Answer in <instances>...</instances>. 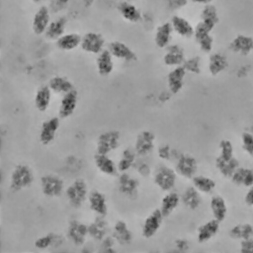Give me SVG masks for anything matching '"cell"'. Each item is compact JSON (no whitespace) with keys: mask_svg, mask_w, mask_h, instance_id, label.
I'll return each mask as SVG.
<instances>
[{"mask_svg":"<svg viewBox=\"0 0 253 253\" xmlns=\"http://www.w3.org/2000/svg\"><path fill=\"white\" fill-rule=\"evenodd\" d=\"M189 0H167L168 4L170 9H180L184 7Z\"/></svg>","mask_w":253,"mask_h":253,"instance_id":"53","label":"cell"},{"mask_svg":"<svg viewBox=\"0 0 253 253\" xmlns=\"http://www.w3.org/2000/svg\"><path fill=\"white\" fill-rule=\"evenodd\" d=\"M118 10L122 18L128 22L136 23L142 19L141 11L132 3L122 1L119 4Z\"/></svg>","mask_w":253,"mask_h":253,"instance_id":"29","label":"cell"},{"mask_svg":"<svg viewBox=\"0 0 253 253\" xmlns=\"http://www.w3.org/2000/svg\"><path fill=\"white\" fill-rule=\"evenodd\" d=\"M120 134L117 131H110L101 134L98 138L96 153L108 155L120 145Z\"/></svg>","mask_w":253,"mask_h":253,"instance_id":"10","label":"cell"},{"mask_svg":"<svg viewBox=\"0 0 253 253\" xmlns=\"http://www.w3.org/2000/svg\"><path fill=\"white\" fill-rule=\"evenodd\" d=\"M48 86L56 93H66L74 89L72 83L68 79L61 76L52 78L49 82Z\"/></svg>","mask_w":253,"mask_h":253,"instance_id":"42","label":"cell"},{"mask_svg":"<svg viewBox=\"0 0 253 253\" xmlns=\"http://www.w3.org/2000/svg\"><path fill=\"white\" fill-rule=\"evenodd\" d=\"M215 165L223 176L231 178L239 167V163L235 157L230 159H224L217 156L215 160Z\"/></svg>","mask_w":253,"mask_h":253,"instance_id":"34","label":"cell"},{"mask_svg":"<svg viewBox=\"0 0 253 253\" xmlns=\"http://www.w3.org/2000/svg\"><path fill=\"white\" fill-rule=\"evenodd\" d=\"M252 71V66L250 64L245 63L240 65L235 71L236 77L240 79H243L249 76Z\"/></svg>","mask_w":253,"mask_h":253,"instance_id":"51","label":"cell"},{"mask_svg":"<svg viewBox=\"0 0 253 253\" xmlns=\"http://www.w3.org/2000/svg\"><path fill=\"white\" fill-rule=\"evenodd\" d=\"M67 20L65 17H60L51 21L44 35L50 40L56 41L65 33Z\"/></svg>","mask_w":253,"mask_h":253,"instance_id":"31","label":"cell"},{"mask_svg":"<svg viewBox=\"0 0 253 253\" xmlns=\"http://www.w3.org/2000/svg\"><path fill=\"white\" fill-rule=\"evenodd\" d=\"M137 157L134 149L127 148L123 150L117 163L118 172H126L134 168L138 160Z\"/></svg>","mask_w":253,"mask_h":253,"instance_id":"30","label":"cell"},{"mask_svg":"<svg viewBox=\"0 0 253 253\" xmlns=\"http://www.w3.org/2000/svg\"><path fill=\"white\" fill-rule=\"evenodd\" d=\"M90 209L97 215L105 217L108 212V206L105 195L101 191L94 190L88 196Z\"/></svg>","mask_w":253,"mask_h":253,"instance_id":"17","label":"cell"},{"mask_svg":"<svg viewBox=\"0 0 253 253\" xmlns=\"http://www.w3.org/2000/svg\"><path fill=\"white\" fill-rule=\"evenodd\" d=\"M63 238L57 233L50 232L37 238L34 246L39 250H45L50 247H57L62 244Z\"/></svg>","mask_w":253,"mask_h":253,"instance_id":"33","label":"cell"},{"mask_svg":"<svg viewBox=\"0 0 253 253\" xmlns=\"http://www.w3.org/2000/svg\"><path fill=\"white\" fill-rule=\"evenodd\" d=\"M181 203L190 211H195L200 206L202 198L200 193L192 185L187 187L180 195Z\"/></svg>","mask_w":253,"mask_h":253,"instance_id":"25","label":"cell"},{"mask_svg":"<svg viewBox=\"0 0 253 253\" xmlns=\"http://www.w3.org/2000/svg\"><path fill=\"white\" fill-rule=\"evenodd\" d=\"M197 4L205 5L211 3L213 0H189Z\"/></svg>","mask_w":253,"mask_h":253,"instance_id":"56","label":"cell"},{"mask_svg":"<svg viewBox=\"0 0 253 253\" xmlns=\"http://www.w3.org/2000/svg\"><path fill=\"white\" fill-rule=\"evenodd\" d=\"M35 3H39L42 1L43 0H31Z\"/></svg>","mask_w":253,"mask_h":253,"instance_id":"57","label":"cell"},{"mask_svg":"<svg viewBox=\"0 0 253 253\" xmlns=\"http://www.w3.org/2000/svg\"><path fill=\"white\" fill-rule=\"evenodd\" d=\"M60 126V121L57 117H52L44 121L41 126L39 139L41 143L46 146L54 140Z\"/></svg>","mask_w":253,"mask_h":253,"instance_id":"16","label":"cell"},{"mask_svg":"<svg viewBox=\"0 0 253 253\" xmlns=\"http://www.w3.org/2000/svg\"><path fill=\"white\" fill-rule=\"evenodd\" d=\"M155 136L151 131L141 132L136 137L134 150L139 157H146L154 150L155 146Z\"/></svg>","mask_w":253,"mask_h":253,"instance_id":"12","label":"cell"},{"mask_svg":"<svg viewBox=\"0 0 253 253\" xmlns=\"http://www.w3.org/2000/svg\"><path fill=\"white\" fill-rule=\"evenodd\" d=\"M198 169V161L191 154L180 153L175 159L174 169L177 175L184 179L191 180L196 175Z\"/></svg>","mask_w":253,"mask_h":253,"instance_id":"3","label":"cell"},{"mask_svg":"<svg viewBox=\"0 0 253 253\" xmlns=\"http://www.w3.org/2000/svg\"><path fill=\"white\" fill-rule=\"evenodd\" d=\"M230 66V61L227 55L221 51L211 52L209 56L207 69L209 73L214 77L224 73Z\"/></svg>","mask_w":253,"mask_h":253,"instance_id":"9","label":"cell"},{"mask_svg":"<svg viewBox=\"0 0 253 253\" xmlns=\"http://www.w3.org/2000/svg\"><path fill=\"white\" fill-rule=\"evenodd\" d=\"M210 208L214 218L221 222L226 216L227 208L224 199L218 195L214 196L210 200Z\"/></svg>","mask_w":253,"mask_h":253,"instance_id":"37","label":"cell"},{"mask_svg":"<svg viewBox=\"0 0 253 253\" xmlns=\"http://www.w3.org/2000/svg\"><path fill=\"white\" fill-rule=\"evenodd\" d=\"M179 153L168 144H163L160 146L157 151L158 157L161 161L164 162H169L172 159L175 160Z\"/></svg>","mask_w":253,"mask_h":253,"instance_id":"44","label":"cell"},{"mask_svg":"<svg viewBox=\"0 0 253 253\" xmlns=\"http://www.w3.org/2000/svg\"><path fill=\"white\" fill-rule=\"evenodd\" d=\"M34 180L31 168L26 164H18L12 169L10 175L9 188L13 192H20L30 187Z\"/></svg>","mask_w":253,"mask_h":253,"instance_id":"1","label":"cell"},{"mask_svg":"<svg viewBox=\"0 0 253 253\" xmlns=\"http://www.w3.org/2000/svg\"><path fill=\"white\" fill-rule=\"evenodd\" d=\"M108 50L113 57L128 62L136 60L137 57L134 51L126 43L118 41L110 42L108 44Z\"/></svg>","mask_w":253,"mask_h":253,"instance_id":"19","label":"cell"},{"mask_svg":"<svg viewBox=\"0 0 253 253\" xmlns=\"http://www.w3.org/2000/svg\"><path fill=\"white\" fill-rule=\"evenodd\" d=\"M182 66L186 70L194 74H199L202 71V60L200 56H194L185 60Z\"/></svg>","mask_w":253,"mask_h":253,"instance_id":"45","label":"cell"},{"mask_svg":"<svg viewBox=\"0 0 253 253\" xmlns=\"http://www.w3.org/2000/svg\"><path fill=\"white\" fill-rule=\"evenodd\" d=\"M105 40L102 34L96 32H89L82 38L81 47L85 52L99 54L104 49Z\"/></svg>","mask_w":253,"mask_h":253,"instance_id":"11","label":"cell"},{"mask_svg":"<svg viewBox=\"0 0 253 253\" xmlns=\"http://www.w3.org/2000/svg\"><path fill=\"white\" fill-rule=\"evenodd\" d=\"M65 195L71 206L75 208L82 207L88 196L85 181L81 178L74 180L65 189Z\"/></svg>","mask_w":253,"mask_h":253,"instance_id":"2","label":"cell"},{"mask_svg":"<svg viewBox=\"0 0 253 253\" xmlns=\"http://www.w3.org/2000/svg\"><path fill=\"white\" fill-rule=\"evenodd\" d=\"M245 202L249 206H253V185L246 193L245 197Z\"/></svg>","mask_w":253,"mask_h":253,"instance_id":"54","label":"cell"},{"mask_svg":"<svg viewBox=\"0 0 253 253\" xmlns=\"http://www.w3.org/2000/svg\"><path fill=\"white\" fill-rule=\"evenodd\" d=\"M165 217L159 208L153 210L144 219L141 227V235L146 239L154 237L161 228Z\"/></svg>","mask_w":253,"mask_h":253,"instance_id":"6","label":"cell"},{"mask_svg":"<svg viewBox=\"0 0 253 253\" xmlns=\"http://www.w3.org/2000/svg\"><path fill=\"white\" fill-rule=\"evenodd\" d=\"M186 70L183 66H176L168 75V84L170 92L176 94L183 86Z\"/></svg>","mask_w":253,"mask_h":253,"instance_id":"28","label":"cell"},{"mask_svg":"<svg viewBox=\"0 0 253 253\" xmlns=\"http://www.w3.org/2000/svg\"><path fill=\"white\" fill-rule=\"evenodd\" d=\"M218 147L219 153L218 156L224 159H230L234 157L233 144L229 139L224 138L221 140Z\"/></svg>","mask_w":253,"mask_h":253,"instance_id":"46","label":"cell"},{"mask_svg":"<svg viewBox=\"0 0 253 253\" xmlns=\"http://www.w3.org/2000/svg\"><path fill=\"white\" fill-rule=\"evenodd\" d=\"M164 55L165 64L169 66H179L185 61L183 48L178 44H169L166 48Z\"/></svg>","mask_w":253,"mask_h":253,"instance_id":"22","label":"cell"},{"mask_svg":"<svg viewBox=\"0 0 253 253\" xmlns=\"http://www.w3.org/2000/svg\"><path fill=\"white\" fill-rule=\"evenodd\" d=\"M173 31L170 22L161 24L156 29L154 36L156 45L160 48H165L170 42Z\"/></svg>","mask_w":253,"mask_h":253,"instance_id":"27","label":"cell"},{"mask_svg":"<svg viewBox=\"0 0 253 253\" xmlns=\"http://www.w3.org/2000/svg\"><path fill=\"white\" fill-rule=\"evenodd\" d=\"M117 188L123 196L132 198L139 192L140 182L137 178L128 172L120 173L117 178Z\"/></svg>","mask_w":253,"mask_h":253,"instance_id":"7","label":"cell"},{"mask_svg":"<svg viewBox=\"0 0 253 253\" xmlns=\"http://www.w3.org/2000/svg\"><path fill=\"white\" fill-rule=\"evenodd\" d=\"M108 223L105 217L97 215L88 225V233L94 240L101 241L108 236Z\"/></svg>","mask_w":253,"mask_h":253,"instance_id":"24","label":"cell"},{"mask_svg":"<svg viewBox=\"0 0 253 253\" xmlns=\"http://www.w3.org/2000/svg\"><path fill=\"white\" fill-rule=\"evenodd\" d=\"M93 159L96 167L102 173L107 176H114L118 172L117 164L108 155L96 153Z\"/></svg>","mask_w":253,"mask_h":253,"instance_id":"26","label":"cell"},{"mask_svg":"<svg viewBox=\"0 0 253 253\" xmlns=\"http://www.w3.org/2000/svg\"><path fill=\"white\" fill-rule=\"evenodd\" d=\"M170 23L173 32L184 38H190L194 37V27L185 18L175 15L170 20Z\"/></svg>","mask_w":253,"mask_h":253,"instance_id":"23","label":"cell"},{"mask_svg":"<svg viewBox=\"0 0 253 253\" xmlns=\"http://www.w3.org/2000/svg\"><path fill=\"white\" fill-rule=\"evenodd\" d=\"M78 94L75 89L65 93L59 109V116L61 119H66L75 112L78 103Z\"/></svg>","mask_w":253,"mask_h":253,"instance_id":"21","label":"cell"},{"mask_svg":"<svg viewBox=\"0 0 253 253\" xmlns=\"http://www.w3.org/2000/svg\"><path fill=\"white\" fill-rule=\"evenodd\" d=\"M174 249L176 252L186 253L190 250V242L184 237H178L173 241Z\"/></svg>","mask_w":253,"mask_h":253,"instance_id":"49","label":"cell"},{"mask_svg":"<svg viewBox=\"0 0 253 253\" xmlns=\"http://www.w3.org/2000/svg\"><path fill=\"white\" fill-rule=\"evenodd\" d=\"M101 242V249H102L103 252L106 253H113L116 252L114 247L116 243L112 236H107Z\"/></svg>","mask_w":253,"mask_h":253,"instance_id":"50","label":"cell"},{"mask_svg":"<svg viewBox=\"0 0 253 253\" xmlns=\"http://www.w3.org/2000/svg\"><path fill=\"white\" fill-rule=\"evenodd\" d=\"M70 0H54V7L57 10H60L65 7L70 2Z\"/></svg>","mask_w":253,"mask_h":253,"instance_id":"55","label":"cell"},{"mask_svg":"<svg viewBox=\"0 0 253 253\" xmlns=\"http://www.w3.org/2000/svg\"><path fill=\"white\" fill-rule=\"evenodd\" d=\"M200 49L205 53L212 52L214 39L211 34L203 35L194 38Z\"/></svg>","mask_w":253,"mask_h":253,"instance_id":"43","label":"cell"},{"mask_svg":"<svg viewBox=\"0 0 253 253\" xmlns=\"http://www.w3.org/2000/svg\"><path fill=\"white\" fill-rule=\"evenodd\" d=\"M228 48L235 54L248 57L253 53V38L248 35L238 34L229 42Z\"/></svg>","mask_w":253,"mask_h":253,"instance_id":"8","label":"cell"},{"mask_svg":"<svg viewBox=\"0 0 253 253\" xmlns=\"http://www.w3.org/2000/svg\"><path fill=\"white\" fill-rule=\"evenodd\" d=\"M220 223V222L213 218L199 226L196 232L198 242L205 243L214 237L219 230Z\"/></svg>","mask_w":253,"mask_h":253,"instance_id":"18","label":"cell"},{"mask_svg":"<svg viewBox=\"0 0 253 253\" xmlns=\"http://www.w3.org/2000/svg\"><path fill=\"white\" fill-rule=\"evenodd\" d=\"M88 235V226L76 219L71 220L68 225L67 235L69 240L76 246H81L85 242Z\"/></svg>","mask_w":253,"mask_h":253,"instance_id":"14","label":"cell"},{"mask_svg":"<svg viewBox=\"0 0 253 253\" xmlns=\"http://www.w3.org/2000/svg\"><path fill=\"white\" fill-rule=\"evenodd\" d=\"M231 238L241 241L252 238L253 235V227L248 223L238 224L231 228L229 231Z\"/></svg>","mask_w":253,"mask_h":253,"instance_id":"41","label":"cell"},{"mask_svg":"<svg viewBox=\"0 0 253 253\" xmlns=\"http://www.w3.org/2000/svg\"><path fill=\"white\" fill-rule=\"evenodd\" d=\"M240 250L243 253H253V239L251 238L241 241Z\"/></svg>","mask_w":253,"mask_h":253,"instance_id":"52","label":"cell"},{"mask_svg":"<svg viewBox=\"0 0 253 253\" xmlns=\"http://www.w3.org/2000/svg\"><path fill=\"white\" fill-rule=\"evenodd\" d=\"M177 176L174 168L163 165L160 167L155 172L153 181L161 191L168 192L172 191L175 187Z\"/></svg>","mask_w":253,"mask_h":253,"instance_id":"4","label":"cell"},{"mask_svg":"<svg viewBox=\"0 0 253 253\" xmlns=\"http://www.w3.org/2000/svg\"><path fill=\"white\" fill-rule=\"evenodd\" d=\"M200 20L215 28L219 21L216 7L211 3L204 5L200 13Z\"/></svg>","mask_w":253,"mask_h":253,"instance_id":"40","label":"cell"},{"mask_svg":"<svg viewBox=\"0 0 253 253\" xmlns=\"http://www.w3.org/2000/svg\"><path fill=\"white\" fill-rule=\"evenodd\" d=\"M97 70L102 76H106L110 74L114 68L113 56L108 49H103L96 59Z\"/></svg>","mask_w":253,"mask_h":253,"instance_id":"35","label":"cell"},{"mask_svg":"<svg viewBox=\"0 0 253 253\" xmlns=\"http://www.w3.org/2000/svg\"><path fill=\"white\" fill-rule=\"evenodd\" d=\"M191 180L192 186L200 193H210L216 186V183L214 180L205 175H196Z\"/></svg>","mask_w":253,"mask_h":253,"instance_id":"38","label":"cell"},{"mask_svg":"<svg viewBox=\"0 0 253 253\" xmlns=\"http://www.w3.org/2000/svg\"><path fill=\"white\" fill-rule=\"evenodd\" d=\"M181 203L180 195L176 191L166 192L162 197L159 208L165 218L169 216Z\"/></svg>","mask_w":253,"mask_h":253,"instance_id":"20","label":"cell"},{"mask_svg":"<svg viewBox=\"0 0 253 253\" xmlns=\"http://www.w3.org/2000/svg\"><path fill=\"white\" fill-rule=\"evenodd\" d=\"M51 96V89L48 86H42L38 90L35 95V104L39 111L43 112L47 109Z\"/></svg>","mask_w":253,"mask_h":253,"instance_id":"39","label":"cell"},{"mask_svg":"<svg viewBox=\"0 0 253 253\" xmlns=\"http://www.w3.org/2000/svg\"><path fill=\"white\" fill-rule=\"evenodd\" d=\"M50 13L45 5L41 6L35 13L32 21L33 33L38 36L44 34L50 22Z\"/></svg>","mask_w":253,"mask_h":253,"instance_id":"15","label":"cell"},{"mask_svg":"<svg viewBox=\"0 0 253 253\" xmlns=\"http://www.w3.org/2000/svg\"><path fill=\"white\" fill-rule=\"evenodd\" d=\"M111 236L116 244L123 247L129 245L133 239L131 229L127 223L123 219L117 220L114 223Z\"/></svg>","mask_w":253,"mask_h":253,"instance_id":"13","label":"cell"},{"mask_svg":"<svg viewBox=\"0 0 253 253\" xmlns=\"http://www.w3.org/2000/svg\"><path fill=\"white\" fill-rule=\"evenodd\" d=\"M241 146L244 151L253 157V133L245 131L241 135Z\"/></svg>","mask_w":253,"mask_h":253,"instance_id":"47","label":"cell"},{"mask_svg":"<svg viewBox=\"0 0 253 253\" xmlns=\"http://www.w3.org/2000/svg\"><path fill=\"white\" fill-rule=\"evenodd\" d=\"M232 181L236 185L246 187L253 185V169L239 167L231 177Z\"/></svg>","mask_w":253,"mask_h":253,"instance_id":"36","label":"cell"},{"mask_svg":"<svg viewBox=\"0 0 253 253\" xmlns=\"http://www.w3.org/2000/svg\"><path fill=\"white\" fill-rule=\"evenodd\" d=\"M82 37L78 33H65L56 41L57 47L64 51L73 50L81 45Z\"/></svg>","mask_w":253,"mask_h":253,"instance_id":"32","label":"cell"},{"mask_svg":"<svg viewBox=\"0 0 253 253\" xmlns=\"http://www.w3.org/2000/svg\"><path fill=\"white\" fill-rule=\"evenodd\" d=\"M138 175L140 177L146 178L152 173V168L147 162L143 160H137L134 168Z\"/></svg>","mask_w":253,"mask_h":253,"instance_id":"48","label":"cell"},{"mask_svg":"<svg viewBox=\"0 0 253 253\" xmlns=\"http://www.w3.org/2000/svg\"><path fill=\"white\" fill-rule=\"evenodd\" d=\"M40 188L43 195L50 198L61 196L65 189L63 179L54 174H45L40 178Z\"/></svg>","mask_w":253,"mask_h":253,"instance_id":"5","label":"cell"}]
</instances>
